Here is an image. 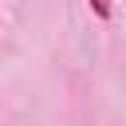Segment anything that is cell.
Wrapping results in <instances>:
<instances>
[{
  "label": "cell",
  "instance_id": "obj_1",
  "mask_svg": "<svg viewBox=\"0 0 126 126\" xmlns=\"http://www.w3.org/2000/svg\"><path fill=\"white\" fill-rule=\"evenodd\" d=\"M87 4H91V12L98 20H110V0H87Z\"/></svg>",
  "mask_w": 126,
  "mask_h": 126
}]
</instances>
